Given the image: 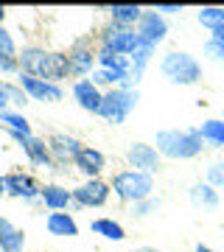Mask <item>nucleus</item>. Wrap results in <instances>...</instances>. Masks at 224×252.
I'll return each mask as SVG.
<instances>
[{"instance_id": "obj_1", "label": "nucleus", "mask_w": 224, "mask_h": 252, "mask_svg": "<svg viewBox=\"0 0 224 252\" xmlns=\"http://www.w3.org/2000/svg\"><path fill=\"white\" fill-rule=\"evenodd\" d=\"M17 62H20V73H28L34 79L51 81V84H59L62 79L70 76L67 54H59V51H45V48L28 45L17 54Z\"/></svg>"}, {"instance_id": "obj_2", "label": "nucleus", "mask_w": 224, "mask_h": 252, "mask_svg": "<svg viewBox=\"0 0 224 252\" xmlns=\"http://www.w3.org/2000/svg\"><path fill=\"white\" fill-rule=\"evenodd\" d=\"M205 149V140L196 129H162L157 132V154L171 160H193Z\"/></svg>"}, {"instance_id": "obj_3", "label": "nucleus", "mask_w": 224, "mask_h": 252, "mask_svg": "<svg viewBox=\"0 0 224 252\" xmlns=\"http://www.w3.org/2000/svg\"><path fill=\"white\" fill-rule=\"evenodd\" d=\"M109 188L121 202H129V205H137L143 199L152 196L154 190V177L152 174H140V171H118L109 182Z\"/></svg>"}, {"instance_id": "obj_4", "label": "nucleus", "mask_w": 224, "mask_h": 252, "mask_svg": "<svg viewBox=\"0 0 224 252\" xmlns=\"http://www.w3.org/2000/svg\"><path fill=\"white\" fill-rule=\"evenodd\" d=\"M160 70L171 84H182V87L196 84V81L202 79V64H199L191 54H182V51H171V54L162 56Z\"/></svg>"}, {"instance_id": "obj_5", "label": "nucleus", "mask_w": 224, "mask_h": 252, "mask_svg": "<svg viewBox=\"0 0 224 252\" xmlns=\"http://www.w3.org/2000/svg\"><path fill=\"white\" fill-rule=\"evenodd\" d=\"M140 101V93L137 90H124V87H112V90L104 93V101H101V112L98 115L107 121V124L118 126L124 124L126 118L132 115V109L137 107Z\"/></svg>"}, {"instance_id": "obj_6", "label": "nucleus", "mask_w": 224, "mask_h": 252, "mask_svg": "<svg viewBox=\"0 0 224 252\" xmlns=\"http://www.w3.org/2000/svg\"><path fill=\"white\" fill-rule=\"evenodd\" d=\"M140 45V36L134 28H126V26H115L109 23L101 34V48H107L112 54H121V56H132Z\"/></svg>"}, {"instance_id": "obj_7", "label": "nucleus", "mask_w": 224, "mask_h": 252, "mask_svg": "<svg viewBox=\"0 0 224 252\" xmlns=\"http://www.w3.org/2000/svg\"><path fill=\"white\" fill-rule=\"evenodd\" d=\"M48 149H51V157H54V171H62V165H70L76 162L79 152L84 149L79 137L64 135V132H54L48 137Z\"/></svg>"}, {"instance_id": "obj_8", "label": "nucleus", "mask_w": 224, "mask_h": 252, "mask_svg": "<svg viewBox=\"0 0 224 252\" xmlns=\"http://www.w3.org/2000/svg\"><path fill=\"white\" fill-rule=\"evenodd\" d=\"M67 62H70V76H79V81L84 76L96 70V64H98V51L93 48L90 39H79V42H73V48L67 51Z\"/></svg>"}, {"instance_id": "obj_9", "label": "nucleus", "mask_w": 224, "mask_h": 252, "mask_svg": "<svg viewBox=\"0 0 224 252\" xmlns=\"http://www.w3.org/2000/svg\"><path fill=\"white\" fill-rule=\"evenodd\" d=\"M109 182L104 180H87L81 182L79 188H73V205L76 207H104L109 199Z\"/></svg>"}, {"instance_id": "obj_10", "label": "nucleus", "mask_w": 224, "mask_h": 252, "mask_svg": "<svg viewBox=\"0 0 224 252\" xmlns=\"http://www.w3.org/2000/svg\"><path fill=\"white\" fill-rule=\"evenodd\" d=\"M17 84L26 90L28 98H34V101L56 104V101L64 98V93H62V87H59V84H51V81L34 79V76H28V73H20V76H17Z\"/></svg>"}, {"instance_id": "obj_11", "label": "nucleus", "mask_w": 224, "mask_h": 252, "mask_svg": "<svg viewBox=\"0 0 224 252\" xmlns=\"http://www.w3.org/2000/svg\"><path fill=\"white\" fill-rule=\"evenodd\" d=\"M14 140L20 143V149L26 152L28 162L31 165H45V168H54V157H51V149H48V140L34 135H23V132H9Z\"/></svg>"}, {"instance_id": "obj_12", "label": "nucleus", "mask_w": 224, "mask_h": 252, "mask_svg": "<svg viewBox=\"0 0 224 252\" xmlns=\"http://www.w3.org/2000/svg\"><path fill=\"white\" fill-rule=\"evenodd\" d=\"M134 31H137V36H140V42L157 48L162 39H165V34H168V23L162 20L160 11H143V17H140V23L134 26Z\"/></svg>"}, {"instance_id": "obj_13", "label": "nucleus", "mask_w": 224, "mask_h": 252, "mask_svg": "<svg viewBox=\"0 0 224 252\" xmlns=\"http://www.w3.org/2000/svg\"><path fill=\"white\" fill-rule=\"evenodd\" d=\"M126 160L132 165V171H140V174H157L160 171V154L157 149L149 143H132L129 152H126Z\"/></svg>"}, {"instance_id": "obj_14", "label": "nucleus", "mask_w": 224, "mask_h": 252, "mask_svg": "<svg viewBox=\"0 0 224 252\" xmlns=\"http://www.w3.org/2000/svg\"><path fill=\"white\" fill-rule=\"evenodd\" d=\"M6 190H9V196H14V199H26V202H31V199H39L42 185L26 171H11L9 177H6Z\"/></svg>"}, {"instance_id": "obj_15", "label": "nucleus", "mask_w": 224, "mask_h": 252, "mask_svg": "<svg viewBox=\"0 0 224 252\" xmlns=\"http://www.w3.org/2000/svg\"><path fill=\"white\" fill-rule=\"evenodd\" d=\"M73 98H76V104H79L84 112L98 115L101 112V101H104V93H101L90 79H81V81L73 84Z\"/></svg>"}, {"instance_id": "obj_16", "label": "nucleus", "mask_w": 224, "mask_h": 252, "mask_svg": "<svg viewBox=\"0 0 224 252\" xmlns=\"http://www.w3.org/2000/svg\"><path fill=\"white\" fill-rule=\"evenodd\" d=\"M73 165H76V171H81L87 180H96V177L107 168V157H104L98 149H90V146H84Z\"/></svg>"}, {"instance_id": "obj_17", "label": "nucleus", "mask_w": 224, "mask_h": 252, "mask_svg": "<svg viewBox=\"0 0 224 252\" xmlns=\"http://www.w3.org/2000/svg\"><path fill=\"white\" fill-rule=\"evenodd\" d=\"M39 202H42L48 210L59 213V210H67V207H70L73 190L62 188V185H42V190H39Z\"/></svg>"}, {"instance_id": "obj_18", "label": "nucleus", "mask_w": 224, "mask_h": 252, "mask_svg": "<svg viewBox=\"0 0 224 252\" xmlns=\"http://www.w3.org/2000/svg\"><path fill=\"white\" fill-rule=\"evenodd\" d=\"M26 250V233L17 230L9 219L0 216V252H23Z\"/></svg>"}, {"instance_id": "obj_19", "label": "nucleus", "mask_w": 224, "mask_h": 252, "mask_svg": "<svg viewBox=\"0 0 224 252\" xmlns=\"http://www.w3.org/2000/svg\"><path fill=\"white\" fill-rule=\"evenodd\" d=\"M109 23H115V26H126V28H134L143 17V9L140 6H134V3H115V6H109Z\"/></svg>"}, {"instance_id": "obj_20", "label": "nucleus", "mask_w": 224, "mask_h": 252, "mask_svg": "<svg viewBox=\"0 0 224 252\" xmlns=\"http://www.w3.org/2000/svg\"><path fill=\"white\" fill-rule=\"evenodd\" d=\"M45 227H48V233L51 235H59V238H73V235H79V224H76V219L70 216V213H51L48 216V221H45Z\"/></svg>"}, {"instance_id": "obj_21", "label": "nucleus", "mask_w": 224, "mask_h": 252, "mask_svg": "<svg viewBox=\"0 0 224 252\" xmlns=\"http://www.w3.org/2000/svg\"><path fill=\"white\" fill-rule=\"evenodd\" d=\"M188 196L196 207H207V210L219 207V193H216V188H210L207 182H196V185L188 190Z\"/></svg>"}, {"instance_id": "obj_22", "label": "nucleus", "mask_w": 224, "mask_h": 252, "mask_svg": "<svg viewBox=\"0 0 224 252\" xmlns=\"http://www.w3.org/2000/svg\"><path fill=\"white\" fill-rule=\"evenodd\" d=\"M90 230H93L96 235H104L107 241H124L126 238L124 224H118V221H112V219H96V221L90 224Z\"/></svg>"}, {"instance_id": "obj_23", "label": "nucleus", "mask_w": 224, "mask_h": 252, "mask_svg": "<svg viewBox=\"0 0 224 252\" xmlns=\"http://www.w3.org/2000/svg\"><path fill=\"white\" fill-rule=\"evenodd\" d=\"M0 126H3L6 132H23V135H31V124H28V118L20 115V112H11V109H3V112H0Z\"/></svg>"}, {"instance_id": "obj_24", "label": "nucleus", "mask_w": 224, "mask_h": 252, "mask_svg": "<svg viewBox=\"0 0 224 252\" xmlns=\"http://www.w3.org/2000/svg\"><path fill=\"white\" fill-rule=\"evenodd\" d=\"M199 23L205 28H210V31H224V9H219V6H205V9H199Z\"/></svg>"}, {"instance_id": "obj_25", "label": "nucleus", "mask_w": 224, "mask_h": 252, "mask_svg": "<svg viewBox=\"0 0 224 252\" xmlns=\"http://www.w3.org/2000/svg\"><path fill=\"white\" fill-rule=\"evenodd\" d=\"M98 64H101V67H107V70L129 73V56L112 54V51H107V48H98Z\"/></svg>"}, {"instance_id": "obj_26", "label": "nucleus", "mask_w": 224, "mask_h": 252, "mask_svg": "<svg viewBox=\"0 0 224 252\" xmlns=\"http://www.w3.org/2000/svg\"><path fill=\"white\" fill-rule=\"evenodd\" d=\"M196 132L202 135V140H207V143L224 146V121H205Z\"/></svg>"}, {"instance_id": "obj_27", "label": "nucleus", "mask_w": 224, "mask_h": 252, "mask_svg": "<svg viewBox=\"0 0 224 252\" xmlns=\"http://www.w3.org/2000/svg\"><path fill=\"white\" fill-rule=\"evenodd\" d=\"M0 93L6 95V101H9V104H17V107H26V104H28V95H26V90H23L20 84L0 81Z\"/></svg>"}, {"instance_id": "obj_28", "label": "nucleus", "mask_w": 224, "mask_h": 252, "mask_svg": "<svg viewBox=\"0 0 224 252\" xmlns=\"http://www.w3.org/2000/svg\"><path fill=\"white\" fill-rule=\"evenodd\" d=\"M154 210H160V199L149 196V199H143V202H137V205H132V216L143 219V216H149V213H154Z\"/></svg>"}, {"instance_id": "obj_29", "label": "nucleus", "mask_w": 224, "mask_h": 252, "mask_svg": "<svg viewBox=\"0 0 224 252\" xmlns=\"http://www.w3.org/2000/svg\"><path fill=\"white\" fill-rule=\"evenodd\" d=\"M207 185L210 188H224V162H213L207 168Z\"/></svg>"}, {"instance_id": "obj_30", "label": "nucleus", "mask_w": 224, "mask_h": 252, "mask_svg": "<svg viewBox=\"0 0 224 252\" xmlns=\"http://www.w3.org/2000/svg\"><path fill=\"white\" fill-rule=\"evenodd\" d=\"M0 56H11V59H17V45H14V39L6 28H0Z\"/></svg>"}, {"instance_id": "obj_31", "label": "nucleus", "mask_w": 224, "mask_h": 252, "mask_svg": "<svg viewBox=\"0 0 224 252\" xmlns=\"http://www.w3.org/2000/svg\"><path fill=\"white\" fill-rule=\"evenodd\" d=\"M0 73H20V62L11 56H0Z\"/></svg>"}, {"instance_id": "obj_32", "label": "nucleus", "mask_w": 224, "mask_h": 252, "mask_svg": "<svg viewBox=\"0 0 224 252\" xmlns=\"http://www.w3.org/2000/svg\"><path fill=\"white\" fill-rule=\"evenodd\" d=\"M154 11H160V14H177V11H182V6H177V3H157Z\"/></svg>"}, {"instance_id": "obj_33", "label": "nucleus", "mask_w": 224, "mask_h": 252, "mask_svg": "<svg viewBox=\"0 0 224 252\" xmlns=\"http://www.w3.org/2000/svg\"><path fill=\"white\" fill-rule=\"evenodd\" d=\"M0 196H9V190H6V177H0Z\"/></svg>"}, {"instance_id": "obj_34", "label": "nucleus", "mask_w": 224, "mask_h": 252, "mask_svg": "<svg viewBox=\"0 0 224 252\" xmlns=\"http://www.w3.org/2000/svg\"><path fill=\"white\" fill-rule=\"evenodd\" d=\"M6 107H9V101H6V95H3V93H0V112H3Z\"/></svg>"}, {"instance_id": "obj_35", "label": "nucleus", "mask_w": 224, "mask_h": 252, "mask_svg": "<svg viewBox=\"0 0 224 252\" xmlns=\"http://www.w3.org/2000/svg\"><path fill=\"white\" fill-rule=\"evenodd\" d=\"M213 39H216V42H224V31H216Z\"/></svg>"}, {"instance_id": "obj_36", "label": "nucleus", "mask_w": 224, "mask_h": 252, "mask_svg": "<svg viewBox=\"0 0 224 252\" xmlns=\"http://www.w3.org/2000/svg\"><path fill=\"white\" fill-rule=\"evenodd\" d=\"M196 252H216V250H210V247H205V244H199Z\"/></svg>"}, {"instance_id": "obj_37", "label": "nucleus", "mask_w": 224, "mask_h": 252, "mask_svg": "<svg viewBox=\"0 0 224 252\" xmlns=\"http://www.w3.org/2000/svg\"><path fill=\"white\" fill-rule=\"evenodd\" d=\"M3 20H6V9L0 6V28H3Z\"/></svg>"}]
</instances>
